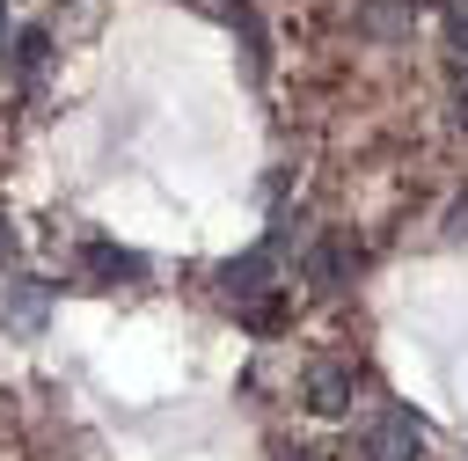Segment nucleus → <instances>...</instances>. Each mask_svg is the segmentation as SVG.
<instances>
[{"label":"nucleus","instance_id":"obj_1","mask_svg":"<svg viewBox=\"0 0 468 461\" xmlns=\"http://www.w3.org/2000/svg\"><path fill=\"white\" fill-rule=\"evenodd\" d=\"M424 454V424L410 410H373L358 424V461H417Z\"/></svg>","mask_w":468,"mask_h":461},{"label":"nucleus","instance_id":"obj_2","mask_svg":"<svg viewBox=\"0 0 468 461\" xmlns=\"http://www.w3.org/2000/svg\"><path fill=\"white\" fill-rule=\"evenodd\" d=\"M263 293H278V249L271 241H256V249H241L234 263H219V300L241 315L249 300H263Z\"/></svg>","mask_w":468,"mask_h":461},{"label":"nucleus","instance_id":"obj_3","mask_svg":"<svg viewBox=\"0 0 468 461\" xmlns=\"http://www.w3.org/2000/svg\"><path fill=\"white\" fill-rule=\"evenodd\" d=\"M351 388H358V381H351V366H329V359H322V366H307L300 402H307L314 417H344V410H351Z\"/></svg>","mask_w":468,"mask_h":461},{"label":"nucleus","instance_id":"obj_4","mask_svg":"<svg viewBox=\"0 0 468 461\" xmlns=\"http://www.w3.org/2000/svg\"><path fill=\"white\" fill-rule=\"evenodd\" d=\"M80 271L102 278V285H139L146 278V263L132 249H117V241H80Z\"/></svg>","mask_w":468,"mask_h":461},{"label":"nucleus","instance_id":"obj_5","mask_svg":"<svg viewBox=\"0 0 468 461\" xmlns=\"http://www.w3.org/2000/svg\"><path fill=\"white\" fill-rule=\"evenodd\" d=\"M44 300H51V285H37V278H15V285H7V307H0V322H7V329H22V337H37V329H44Z\"/></svg>","mask_w":468,"mask_h":461},{"label":"nucleus","instance_id":"obj_6","mask_svg":"<svg viewBox=\"0 0 468 461\" xmlns=\"http://www.w3.org/2000/svg\"><path fill=\"white\" fill-rule=\"evenodd\" d=\"M410 22H417V0H366L358 7V37H380V44L410 37Z\"/></svg>","mask_w":468,"mask_h":461},{"label":"nucleus","instance_id":"obj_7","mask_svg":"<svg viewBox=\"0 0 468 461\" xmlns=\"http://www.w3.org/2000/svg\"><path fill=\"white\" fill-rule=\"evenodd\" d=\"M344 263H351L344 241H314V249H307V285H314V293H336V285H344Z\"/></svg>","mask_w":468,"mask_h":461},{"label":"nucleus","instance_id":"obj_8","mask_svg":"<svg viewBox=\"0 0 468 461\" xmlns=\"http://www.w3.org/2000/svg\"><path fill=\"white\" fill-rule=\"evenodd\" d=\"M241 322H249V329H263V337H271V329H285V293L249 300V307H241Z\"/></svg>","mask_w":468,"mask_h":461},{"label":"nucleus","instance_id":"obj_9","mask_svg":"<svg viewBox=\"0 0 468 461\" xmlns=\"http://www.w3.org/2000/svg\"><path fill=\"white\" fill-rule=\"evenodd\" d=\"M44 51H51V37H44V29H22V37H15V66H22V73H37V66H44Z\"/></svg>","mask_w":468,"mask_h":461},{"label":"nucleus","instance_id":"obj_10","mask_svg":"<svg viewBox=\"0 0 468 461\" xmlns=\"http://www.w3.org/2000/svg\"><path fill=\"white\" fill-rule=\"evenodd\" d=\"M453 117L468 124V66H453Z\"/></svg>","mask_w":468,"mask_h":461},{"label":"nucleus","instance_id":"obj_11","mask_svg":"<svg viewBox=\"0 0 468 461\" xmlns=\"http://www.w3.org/2000/svg\"><path fill=\"white\" fill-rule=\"evenodd\" d=\"M446 234H468V198H453V212H446Z\"/></svg>","mask_w":468,"mask_h":461},{"label":"nucleus","instance_id":"obj_12","mask_svg":"<svg viewBox=\"0 0 468 461\" xmlns=\"http://www.w3.org/2000/svg\"><path fill=\"white\" fill-rule=\"evenodd\" d=\"M453 44H461V51H468V0H461V7H453Z\"/></svg>","mask_w":468,"mask_h":461},{"label":"nucleus","instance_id":"obj_13","mask_svg":"<svg viewBox=\"0 0 468 461\" xmlns=\"http://www.w3.org/2000/svg\"><path fill=\"white\" fill-rule=\"evenodd\" d=\"M0 263H15V227L0 220Z\"/></svg>","mask_w":468,"mask_h":461},{"label":"nucleus","instance_id":"obj_14","mask_svg":"<svg viewBox=\"0 0 468 461\" xmlns=\"http://www.w3.org/2000/svg\"><path fill=\"white\" fill-rule=\"evenodd\" d=\"M278 461H322V454H314V446H285Z\"/></svg>","mask_w":468,"mask_h":461},{"label":"nucleus","instance_id":"obj_15","mask_svg":"<svg viewBox=\"0 0 468 461\" xmlns=\"http://www.w3.org/2000/svg\"><path fill=\"white\" fill-rule=\"evenodd\" d=\"M0 44H7V0H0Z\"/></svg>","mask_w":468,"mask_h":461}]
</instances>
